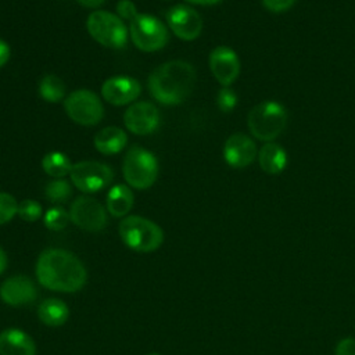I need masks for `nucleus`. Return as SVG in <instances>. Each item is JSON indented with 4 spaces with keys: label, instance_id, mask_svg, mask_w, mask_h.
<instances>
[{
    "label": "nucleus",
    "instance_id": "obj_1",
    "mask_svg": "<svg viewBox=\"0 0 355 355\" xmlns=\"http://www.w3.org/2000/svg\"><path fill=\"white\" fill-rule=\"evenodd\" d=\"M35 275L40 286L58 293L79 291L87 280V272L82 261L62 248L42 251L36 261Z\"/></svg>",
    "mask_w": 355,
    "mask_h": 355
},
{
    "label": "nucleus",
    "instance_id": "obj_2",
    "mask_svg": "<svg viewBox=\"0 0 355 355\" xmlns=\"http://www.w3.org/2000/svg\"><path fill=\"white\" fill-rule=\"evenodd\" d=\"M196 71L183 60H172L158 65L148 76L147 86L151 96L164 105H178L193 92Z\"/></svg>",
    "mask_w": 355,
    "mask_h": 355
},
{
    "label": "nucleus",
    "instance_id": "obj_3",
    "mask_svg": "<svg viewBox=\"0 0 355 355\" xmlns=\"http://www.w3.org/2000/svg\"><path fill=\"white\" fill-rule=\"evenodd\" d=\"M119 236L126 247L137 252H151L164 243V230L153 220L128 215L119 223Z\"/></svg>",
    "mask_w": 355,
    "mask_h": 355
},
{
    "label": "nucleus",
    "instance_id": "obj_4",
    "mask_svg": "<svg viewBox=\"0 0 355 355\" xmlns=\"http://www.w3.org/2000/svg\"><path fill=\"white\" fill-rule=\"evenodd\" d=\"M251 135L261 141H273L287 125V111L277 101H262L251 108L247 116Z\"/></svg>",
    "mask_w": 355,
    "mask_h": 355
},
{
    "label": "nucleus",
    "instance_id": "obj_5",
    "mask_svg": "<svg viewBox=\"0 0 355 355\" xmlns=\"http://www.w3.org/2000/svg\"><path fill=\"white\" fill-rule=\"evenodd\" d=\"M122 173L128 186L146 190L151 187L158 178V161L151 151L140 146H133L123 157Z\"/></svg>",
    "mask_w": 355,
    "mask_h": 355
},
{
    "label": "nucleus",
    "instance_id": "obj_6",
    "mask_svg": "<svg viewBox=\"0 0 355 355\" xmlns=\"http://www.w3.org/2000/svg\"><path fill=\"white\" fill-rule=\"evenodd\" d=\"M89 35L101 46L119 50L128 43V28L122 18L105 10L93 11L86 21Z\"/></svg>",
    "mask_w": 355,
    "mask_h": 355
},
{
    "label": "nucleus",
    "instance_id": "obj_7",
    "mask_svg": "<svg viewBox=\"0 0 355 355\" xmlns=\"http://www.w3.org/2000/svg\"><path fill=\"white\" fill-rule=\"evenodd\" d=\"M129 36L139 50L153 53L161 50L168 43L169 32L157 17L137 12L129 21Z\"/></svg>",
    "mask_w": 355,
    "mask_h": 355
},
{
    "label": "nucleus",
    "instance_id": "obj_8",
    "mask_svg": "<svg viewBox=\"0 0 355 355\" xmlns=\"http://www.w3.org/2000/svg\"><path fill=\"white\" fill-rule=\"evenodd\" d=\"M67 115L83 126L97 125L104 116V107L100 97L87 89H79L67 96L64 100Z\"/></svg>",
    "mask_w": 355,
    "mask_h": 355
},
{
    "label": "nucleus",
    "instance_id": "obj_9",
    "mask_svg": "<svg viewBox=\"0 0 355 355\" xmlns=\"http://www.w3.org/2000/svg\"><path fill=\"white\" fill-rule=\"evenodd\" d=\"M72 184L82 193H96L107 187L114 179V171L98 161H79L69 173Z\"/></svg>",
    "mask_w": 355,
    "mask_h": 355
},
{
    "label": "nucleus",
    "instance_id": "obj_10",
    "mask_svg": "<svg viewBox=\"0 0 355 355\" xmlns=\"http://www.w3.org/2000/svg\"><path fill=\"white\" fill-rule=\"evenodd\" d=\"M71 222L86 232H100L107 226L108 216L104 208L96 198L80 196L73 200L69 208Z\"/></svg>",
    "mask_w": 355,
    "mask_h": 355
},
{
    "label": "nucleus",
    "instance_id": "obj_11",
    "mask_svg": "<svg viewBox=\"0 0 355 355\" xmlns=\"http://www.w3.org/2000/svg\"><path fill=\"white\" fill-rule=\"evenodd\" d=\"M166 21L173 35L186 42L197 39L202 31L201 15L187 4L171 7L166 12Z\"/></svg>",
    "mask_w": 355,
    "mask_h": 355
},
{
    "label": "nucleus",
    "instance_id": "obj_12",
    "mask_svg": "<svg viewBox=\"0 0 355 355\" xmlns=\"http://www.w3.org/2000/svg\"><path fill=\"white\" fill-rule=\"evenodd\" d=\"M161 121L158 108L150 101L132 103L123 114L125 128L139 136L153 133Z\"/></svg>",
    "mask_w": 355,
    "mask_h": 355
},
{
    "label": "nucleus",
    "instance_id": "obj_13",
    "mask_svg": "<svg viewBox=\"0 0 355 355\" xmlns=\"http://www.w3.org/2000/svg\"><path fill=\"white\" fill-rule=\"evenodd\" d=\"M209 69L214 78L229 87L240 73V60L236 51L227 46H218L209 53Z\"/></svg>",
    "mask_w": 355,
    "mask_h": 355
},
{
    "label": "nucleus",
    "instance_id": "obj_14",
    "mask_svg": "<svg viewBox=\"0 0 355 355\" xmlns=\"http://www.w3.org/2000/svg\"><path fill=\"white\" fill-rule=\"evenodd\" d=\"M141 92L139 80L132 76H112L104 80L101 86L103 98L112 105H126L133 103Z\"/></svg>",
    "mask_w": 355,
    "mask_h": 355
},
{
    "label": "nucleus",
    "instance_id": "obj_15",
    "mask_svg": "<svg viewBox=\"0 0 355 355\" xmlns=\"http://www.w3.org/2000/svg\"><path fill=\"white\" fill-rule=\"evenodd\" d=\"M258 157L255 141L244 133H233L223 146V158L232 168H245Z\"/></svg>",
    "mask_w": 355,
    "mask_h": 355
},
{
    "label": "nucleus",
    "instance_id": "obj_16",
    "mask_svg": "<svg viewBox=\"0 0 355 355\" xmlns=\"http://www.w3.org/2000/svg\"><path fill=\"white\" fill-rule=\"evenodd\" d=\"M0 298L11 306H24L37 298L36 284L24 275L6 279L0 286Z\"/></svg>",
    "mask_w": 355,
    "mask_h": 355
},
{
    "label": "nucleus",
    "instance_id": "obj_17",
    "mask_svg": "<svg viewBox=\"0 0 355 355\" xmlns=\"http://www.w3.org/2000/svg\"><path fill=\"white\" fill-rule=\"evenodd\" d=\"M0 355H36V344L24 330L10 327L0 331Z\"/></svg>",
    "mask_w": 355,
    "mask_h": 355
},
{
    "label": "nucleus",
    "instance_id": "obj_18",
    "mask_svg": "<svg viewBox=\"0 0 355 355\" xmlns=\"http://www.w3.org/2000/svg\"><path fill=\"white\" fill-rule=\"evenodd\" d=\"M93 143L98 153L104 155H114L125 148L128 143V136L126 132L121 128L107 126L96 133Z\"/></svg>",
    "mask_w": 355,
    "mask_h": 355
},
{
    "label": "nucleus",
    "instance_id": "obj_19",
    "mask_svg": "<svg viewBox=\"0 0 355 355\" xmlns=\"http://www.w3.org/2000/svg\"><path fill=\"white\" fill-rule=\"evenodd\" d=\"M258 162L265 173L279 175L287 165V153L280 144L269 141L258 151Z\"/></svg>",
    "mask_w": 355,
    "mask_h": 355
},
{
    "label": "nucleus",
    "instance_id": "obj_20",
    "mask_svg": "<svg viewBox=\"0 0 355 355\" xmlns=\"http://www.w3.org/2000/svg\"><path fill=\"white\" fill-rule=\"evenodd\" d=\"M135 202V196L129 186L126 184H115L110 189L105 200L107 212L111 216L122 218L126 216L132 209Z\"/></svg>",
    "mask_w": 355,
    "mask_h": 355
},
{
    "label": "nucleus",
    "instance_id": "obj_21",
    "mask_svg": "<svg viewBox=\"0 0 355 355\" xmlns=\"http://www.w3.org/2000/svg\"><path fill=\"white\" fill-rule=\"evenodd\" d=\"M39 320L50 327L62 326L69 318L68 305L58 298H46L37 308Z\"/></svg>",
    "mask_w": 355,
    "mask_h": 355
},
{
    "label": "nucleus",
    "instance_id": "obj_22",
    "mask_svg": "<svg viewBox=\"0 0 355 355\" xmlns=\"http://www.w3.org/2000/svg\"><path fill=\"white\" fill-rule=\"evenodd\" d=\"M72 166L73 164L71 159L61 151H50L42 159L43 171L54 179H61L69 175Z\"/></svg>",
    "mask_w": 355,
    "mask_h": 355
},
{
    "label": "nucleus",
    "instance_id": "obj_23",
    "mask_svg": "<svg viewBox=\"0 0 355 355\" xmlns=\"http://www.w3.org/2000/svg\"><path fill=\"white\" fill-rule=\"evenodd\" d=\"M39 96L47 103H58L65 96V85L61 78L53 73L44 75L39 82Z\"/></svg>",
    "mask_w": 355,
    "mask_h": 355
},
{
    "label": "nucleus",
    "instance_id": "obj_24",
    "mask_svg": "<svg viewBox=\"0 0 355 355\" xmlns=\"http://www.w3.org/2000/svg\"><path fill=\"white\" fill-rule=\"evenodd\" d=\"M72 194V187L64 178L53 179L44 186V197L53 204H62L69 200Z\"/></svg>",
    "mask_w": 355,
    "mask_h": 355
},
{
    "label": "nucleus",
    "instance_id": "obj_25",
    "mask_svg": "<svg viewBox=\"0 0 355 355\" xmlns=\"http://www.w3.org/2000/svg\"><path fill=\"white\" fill-rule=\"evenodd\" d=\"M71 218H69V212L65 211L62 207L60 205H55V207H51L46 211L44 216H43V222H44V226L49 229V230H53V232H58V230H62L67 227V225L69 223Z\"/></svg>",
    "mask_w": 355,
    "mask_h": 355
},
{
    "label": "nucleus",
    "instance_id": "obj_26",
    "mask_svg": "<svg viewBox=\"0 0 355 355\" xmlns=\"http://www.w3.org/2000/svg\"><path fill=\"white\" fill-rule=\"evenodd\" d=\"M18 204L15 197L10 193L0 191V225L10 222L15 215H18Z\"/></svg>",
    "mask_w": 355,
    "mask_h": 355
},
{
    "label": "nucleus",
    "instance_id": "obj_27",
    "mask_svg": "<svg viewBox=\"0 0 355 355\" xmlns=\"http://www.w3.org/2000/svg\"><path fill=\"white\" fill-rule=\"evenodd\" d=\"M18 216L25 222H36L42 216V205L35 200H24L18 204Z\"/></svg>",
    "mask_w": 355,
    "mask_h": 355
},
{
    "label": "nucleus",
    "instance_id": "obj_28",
    "mask_svg": "<svg viewBox=\"0 0 355 355\" xmlns=\"http://www.w3.org/2000/svg\"><path fill=\"white\" fill-rule=\"evenodd\" d=\"M216 104L219 107L220 111L223 112H229L232 111L236 104H237V94L234 93V90H232L230 87H222L219 92H218V96H216Z\"/></svg>",
    "mask_w": 355,
    "mask_h": 355
},
{
    "label": "nucleus",
    "instance_id": "obj_29",
    "mask_svg": "<svg viewBox=\"0 0 355 355\" xmlns=\"http://www.w3.org/2000/svg\"><path fill=\"white\" fill-rule=\"evenodd\" d=\"M137 12L139 11H137V8H136V6L132 0H119L118 4H116V14L122 19L130 21Z\"/></svg>",
    "mask_w": 355,
    "mask_h": 355
},
{
    "label": "nucleus",
    "instance_id": "obj_30",
    "mask_svg": "<svg viewBox=\"0 0 355 355\" xmlns=\"http://www.w3.org/2000/svg\"><path fill=\"white\" fill-rule=\"evenodd\" d=\"M295 1L297 0H262V4L266 10L272 12H283L293 7Z\"/></svg>",
    "mask_w": 355,
    "mask_h": 355
},
{
    "label": "nucleus",
    "instance_id": "obj_31",
    "mask_svg": "<svg viewBox=\"0 0 355 355\" xmlns=\"http://www.w3.org/2000/svg\"><path fill=\"white\" fill-rule=\"evenodd\" d=\"M334 355H355V338H343L338 341Z\"/></svg>",
    "mask_w": 355,
    "mask_h": 355
},
{
    "label": "nucleus",
    "instance_id": "obj_32",
    "mask_svg": "<svg viewBox=\"0 0 355 355\" xmlns=\"http://www.w3.org/2000/svg\"><path fill=\"white\" fill-rule=\"evenodd\" d=\"M10 58V46L7 44V42H4L0 37V68L8 61Z\"/></svg>",
    "mask_w": 355,
    "mask_h": 355
},
{
    "label": "nucleus",
    "instance_id": "obj_33",
    "mask_svg": "<svg viewBox=\"0 0 355 355\" xmlns=\"http://www.w3.org/2000/svg\"><path fill=\"white\" fill-rule=\"evenodd\" d=\"M76 1L87 8H98L100 6H103L105 0H76Z\"/></svg>",
    "mask_w": 355,
    "mask_h": 355
},
{
    "label": "nucleus",
    "instance_id": "obj_34",
    "mask_svg": "<svg viewBox=\"0 0 355 355\" xmlns=\"http://www.w3.org/2000/svg\"><path fill=\"white\" fill-rule=\"evenodd\" d=\"M7 268V255H6V251L0 247V275L6 270Z\"/></svg>",
    "mask_w": 355,
    "mask_h": 355
},
{
    "label": "nucleus",
    "instance_id": "obj_35",
    "mask_svg": "<svg viewBox=\"0 0 355 355\" xmlns=\"http://www.w3.org/2000/svg\"><path fill=\"white\" fill-rule=\"evenodd\" d=\"M190 4H198V6H212L219 3L220 0H186Z\"/></svg>",
    "mask_w": 355,
    "mask_h": 355
},
{
    "label": "nucleus",
    "instance_id": "obj_36",
    "mask_svg": "<svg viewBox=\"0 0 355 355\" xmlns=\"http://www.w3.org/2000/svg\"><path fill=\"white\" fill-rule=\"evenodd\" d=\"M147 355H159V354H147Z\"/></svg>",
    "mask_w": 355,
    "mask_h": 355
}]
</instances>
